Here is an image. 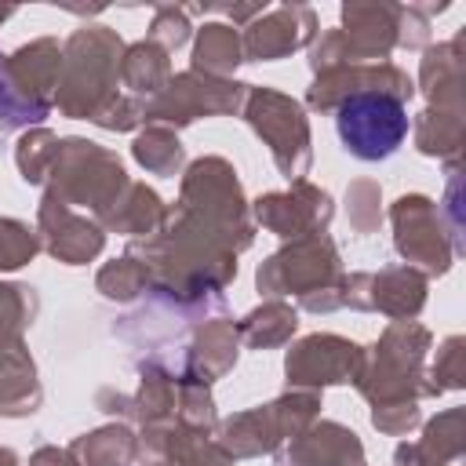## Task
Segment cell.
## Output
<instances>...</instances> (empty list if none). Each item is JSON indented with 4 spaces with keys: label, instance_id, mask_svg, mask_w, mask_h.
Instances as JSON below:
<instances>
[{
    "label": "cell",
    "instance_id": "6da1fadb",
    "mask_svg": "<svg viewBox=\"0 0 466 466\" xmlns=\"http://www.w3.org/2000/svg\"><path fill=\"white\" fill-rule=\"evenodd\" d=\"M335 131L357 160H382L404 142L408 109L393 95L360 91V95L342 98V106L335 113Z\"/></svg>",
    "mask_w": 466,
    "mask_h": 466
}]
</instances>
